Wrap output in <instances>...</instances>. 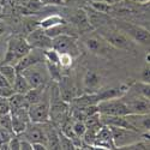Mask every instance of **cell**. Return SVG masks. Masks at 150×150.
I'll use <instances>...</instances> for the list:
<instances>
[{"mask_svg": "<svg viewBox=\"0 0 150 150\" xmlns=\"http://www.w3.org/2000/svg\"><path fill=\"white\" fill-rule=\"evenodd\" d=\"M5 30H6V27H5V24L0 21V37H1L3 35H4V33H5Z\"/></svg>", "mask_w": 150, "mask_h": 150, "instance_id": "60d3db41", "label": "cell"}, {"mask_svg": "<svg viewBox=\"0 0 150 150\" xmlns=\"http://www.w3.org/2000/svg\"><path fill=\"white\" fill-rule=\"evenodd\" d=\"M25 40L31 48L45 51V49H48L52 47V37H49L47 33L45 31V29L42 28H37L30 31Z\"/></svg>", "mask_w": 150, "mask_h": 150, "instance_id": "8fae6325", "label": "cell"}, {"mask_svg": "<svg viewBox=\"0 0 150 150\" xmlns=\"http://www.w3.org/2000/svg\"><path fill=\"white\" fill-rule=\"evenodd\" d=\"M47 145L43 143H33V150H46Z\"/></svg>", "mask_w": 150, "mask_h": 150, "instance_id": "8d00e7d4", "label": "cell"}, {"mask_svg": "<svg viewBox=\"0 0 150 150\" xmlns=\"http://www.w3.org/2000/svg\"><path fill=\"white\" fill-rule=\"evenodd\" d=\"M125 117H126L132 130L139 132L142 134H149V130H150L149 113H145V114L130 113V114H126Z\"/></svg>", "mask_w": 150, "mask_h": 150, "instance_id": "7c38bea8", "label": "cell"}, {"mask_svg": "<svg viewBox=\"0 0 150 150\" xmlns=\"http://www.w3.org/2000/svg\"><path fill=\"white\" fill-rule=\"evenodd\" d=\"M127 1H130L134 5H146V4H149L150 0H127Z\"/></svg>", "mask_w": 150, "mask_h": 150, "instance_id": "f35d334b", "label": "cell"}, {"mask_svg": "<svg viewBox=\"0 0 150 150\" xmlns=\"http://www.w3.org/2000/svg\"><path fill=\"white\" fill-rule=\"evenodd\" d=\"M12 136H13V133L0 127V149H7V143Z\"/></svg>", "mask_w": 150, "mask_h": 150, "instance_id": "f546056e", "label": "cell"}, {"mask_svg": "<svg viewBox=\"0 0 150 150\" xmlns=\"http://www.w3.org/2000/svg\"><path fill=\"white\" fill-rule=\"evenodd\" d=\"M0 127H3L7 131L12 132V119H11V114L6 113V114H0ZM15 134V133H13Z\"/></svg>", "mask_w": 150, "mask_h": 150, "instance_id": "4dcf8cb0", "label": "cell"}, {"mask_svg": "<svg viewBox=\"0 0 150 150\" xmlns=\"http://www.w3.org/2000/svg\"><path fill=\"white\" fill-rule=\"evenodd\" d=\"M89 1H103V3L109 4V5H115L120 1H122V0H89Z\"/></svg>", "mask_w": 150, "mask_h": 150, "instance_id": "74e56055", "label": "cell"}, {"mask_svg": "<svg viewBox=\"0 0 150 150\" xmlns=\"http://www.w3.org/2000/svg\"><path fill=\"white\" fill-rule=\"evenodd\" d=\"M64 24H65V21L62 19L60 16L53 15V16H48V17L43 18L40 22V28H42L45 30H48V29H51V28H55V27H59V25H64Z\"/></svg>", "mask_w": 150, "mask_h": 150, "instance_id": "ffe728a7", "label": "cell"}, {"mask_svg": "<svg viewBox=\"0 0 150 150\" xmlns=\"http://www.w3.org/2000/svg\"><path fill=\"white\" fill-rule=\"evenodd\" d=\"M19 141H21L19 142L21 150H33V144L30 142H28L27 139H24V138H21V137H19Z\"/></svg>", "mask_w": 150, "mask_h": 150, "instance_id": "d590c367", "label": "cell"}, {"mask_svg": "<svg viewBox=\"0 0 150 150\" xmlns=\"http://www.w3.org/2000/svg\"><path fill=\"white\" fill-rule=\"evenodd\" d=\"M45 93H46V86H39V88H31L24 96H25L28 105H33L39 102L43 97Z\"/></svg>", "mask_w": 150, "mask_h": 150, "instance_id": "44dd1931", "label": "cell"}, {"mask_svg": "<svg viewBox=\"0 0 150 150\" xmlns=\"http://www.w3.org/2000/svg\"><path fill=\"white\" fill-rule=\"evenodd\" d=\"M93 148L94 149H115L114 143H113V138H112V132L109 126L102 125L101 129H100L96 133L95 141L93 143Z\"/></svg>", "mask_w": 150, "mask_h": 150, "instance_id": "5bb4252c", "label": "cell"}, {"mask_svg": "<svg viewBox=\"0 0 150 150\" xmlns=\"http://www.w3.org/2000/svg\"><path fill=\"white\" fill-rule=\"evenodd\" d=\"M72 62H73V57L71 54L59 53V66H60V69H64V70L70 69L72 66Z\"/></svg>", "mask_w": 150, "mask_h": 150, "instance_id": "4316f807", "label": "cell"}, {"mask_svg": "<svg viewBox=\"0 0 150 150\" xmlns=\"http://www.w3.org/2000/svg\"><path fill=\"white\" fill-rule=\"evenodd\" d=\"M127 89H129V86L121 85V86H118V88H110V89H106L102 91H96L97 100L98 101H102V100H108V98L122 97L125 93L127 91Z\"/></svg>", "mask_w": 150, "mask_h": 150, "instance_id": "ac0fdd59", "label": "cell"}, {"mask_svg": "<svg viewBox=\"0 0 150 150\" xmlns=\"http://www.w3.org/2000/svg\"><path fill=\"white\" fill-rule=\"evenodd\" d=\"M45 60V51L42 49H36V48H31L30 52L28 54L24 55L17 64L15 65L17 72H22L25 69H28L29 66L36 64V62H40Z\"/></svg>", "mask_w": 150, "mask_h": 150, "instance_id": "4fadbf2b", "label": "cell"}, {"mask_svg": "<svg viewBox=\"0 0 150 150\" xmlns=\"http://www.w3.org/2000/svg\"><path fill=\"white\" fill-rule=\"evenodd\" d=\"M0 73L6 78V81L10 83V85L12 86L13 84L15 79H16V76H17V70L13 65H10V64H3L0 65Z\"/></svg>", "mask_w": 150, "mask_h": 150, "instance_id": "7402d4cb", "label": "cell"}, {"mask_svg": "<svg viewBox=\"0 0 150 150\" xmlns=\"http://www.w3.org/2000/svg\"><path fill=\"white\" fill-rule=\"evenodd\" d=\"M21 138L27 139L28 142L33 143H43L46 144V131L43 127V124L41 122H33L29 121L27 124V127L21 134H18Z\"/></svg>", "mask_w": 150, "mask_h": 150, "instance_id": "30bf717a", "label": "cell"}, {"mask_svg": "<svg viewBox=\"0 0 150 150\" xmlns=\"http://www.w3.org/2000/svg\"><path fill=\"white\" fill-rule=\"evenodd\" d=\"M72 130H73V133L76 134V137H78V138L82 139V137H83V134H84V132L86 130L84 121L73 120V122H72Z\"/></svg>", "mask_w": 150, "mask_h": 150, "instance_id": "f1b7e54d", "label": "cell"}, {"mask_svg": "<svg viewBox=\"0 0 150 150\" xmlns=\"http://www.w3.org/2000/svg\"><path fill=\"white\" fill-rule=\"evenodd\" d=\"M58 136H59V146L60 149H64V150H69V149H76L73 142L67 136H65L59 129H58Z\"/></svg>", "mask_w": 150, "mask_h": 150, "instance_id": "d4e9b609", "label": "cell"}, {"mask_svg": "<svg viewBox=\"0 0 150 150\" xmlns=\"http://www.w3.org/2000/svg\"><path fill=\"white\" fill-rule=\"evenodd\" d=\"M25 78L31 88H39V86H46V83L48 81L49 73L47 70V66L45 64V60L36 62V64L29 66L24 71L19 72Z\"/></svg>", "mask_w": 150, "mask_h": 150, "instance_id": "3957f363", "label": "cell"}, {"mask_svg": "<svg viewBox=\"0 0 150 150\" xmlns=\"http://www.w3.org/2000/svg\"><path fill=\"white\" fill-rule=\"evenodd\" d=\"M31 47L27 42L25 39L19 36H15L8 40L7 42V49H6V55L4 58L3 64H10V65H16L17 62L30 52Z\"/></svg>", "mask_w": 150, "mask_h": 150, "instance_id": "7a4b0ae2", "label": "cell"}, {"mask_svg": "<svg viewBox=\"0 0 150 150\" xmlns=\"http://www.w3.org/2000/svg\"><path fill=\"white\" fill-rule=\"evenodd\" d=\"M98 34L108 42L109 46L117 49H121V51H131L133 48V41L121 30L109 28V24L102 28H98Z\"/></svg>", "mask_w": 150, "mask_h": 150, "instance_id": "6da1fadb", "label": "cell"}, {"mask_svg": "<svg viewBox=\"0 0 150 150\" xmlns=\"http://www.w3.org/2000/svg\"><path fill=\"white\" fill-rule=\"evenodd\" d=\"M28 113L30 121L33 122L41 124L49 120V97H47V89L39 102L28 106Z\"/></svg>", "mask_w": 150, "mask_h": 150, "instance_id": "ba28073f", "label": "cell"}, {"mask_svg": "<svg viewBox=\"0 0 150 150\" xmlns=\"http://www.w3.org/2000/svg\"><path fill=\"white\" fill-rule=\"evenodd\" d=\"M83 86L86 93H96L101 88V76L93 70H88L83 77Z\"/></svg>", "mask_w": 150, "mask_h": 150, "instance_id": "e0dca14e", "label": "cell"}, {"mask_svg": "<svg viewBox=\"0 0 150 150\" xmlns=\"http://www.w3.org/2000/svg\"><path fill=\"white\" fill-rule=\"evenodd\" d=\"M133 91V94H130L129 93V89L125 93L126 95H129V98H124V102L126 103L130 113H138V114H145V113H149V98L139 95L138 93H136L133 89L131 90Z\"/></svg>", "mask_w": 150, "mask_h": 150, "instance_id": "9c48e42d", "label": "cell"}, {"mask_svg": "<svg viewBox=\"0 0 150 150\" xmlns=\"http://www.w3.org/2000/svg\"><path fill=\"white\" fill-rule=\"evenodd\" d=\"M74 23L82 29H90V24H89V21H88V17H86V13L84 8L83 10H78L76 13H74V18H73Z\"/></svg>", "mask_w": 150, "mask_h": 150, "instance_id": "cb8c5ba5", "label": "cell"}, {"mask_svg": "<svg viewBox=\"0 0 150 150\" xmlns=\"http://www.w3.org/2000/svg\"><path fill=\"white\" fill-rule=\"evenodd\" d=\"M112 132V138L115 149H122L129 144H132L133 142L142 139V138H149V134H142L131 129L125 127H117V126H109Z\"/></svg>", "mask_w": 150, "mask_h": 150, "instance_id": "277c9868", "label": "cell"}, {"mask_svg": "<svg viewBox=\"0 0 150 150\" xmlns=\"http://www.w3.org/2000/svg\"><path fill=\"white\" fill-rule=\"evenodd\" d=\"M8 100V103H10V108H19V107H28V102L25 100V96L23 94H17L15 93L11 97L7 98ZM10 109V110H11Z\"/></svg>", "mask_w": 150, "mask_h": 150, "instance_id": "603a6c76", "label": "cell"}, {"mask_svg": "<svg viewBox=\"0 0 150 150\" xmlns=\"http://www.w3.org/2000/svg\"><path fill=\"white\" fill-rule=\"evenodd\" d=\"M12 88H13L15 93L25 95V94L31 89V86L29 85L28 81L24 78L23 74L18 72L17 76H16V79H15V82H13V84H12Z\"/></svg>", "mask_w": 150, "mask_h": 150, "instance_id": "d6986e66", "label": "cell"}, {"mask_svg": "<svg viewBox=\"0 0 150 150\" xmlns=\"http://www.w3.org/2000/svg\"><path fill=\"white\" fill-rule=\"evenodd\" d=\"M19 137L17 134H13L11 137V139L8 141L7 143V149L10 150H21V146H19Z\"/></svg>", "mask_w": 150, "mask_h": 150, "instance_id": "1f68e13d", "label": "cell"}, {"mask_svg": "<svg viewBox=\"0 0 150 150\" xmlns=\"http://www.w3.org/2000/svg\"><path fill=\"white\" fill-rule=\"evenodd\" d=\"M3 11H4V6H3L1 4H0V15L3 13Z\"/></svg>", "mask_w": 150, "mask_h": 150, "instance_id": "b9f144b4", "label": "cell"}, {"mask_svg": "<svg viewBox=\"0 0 150 150\" xmlns=\"http://www.w3.org/2000/svg\"><path fill=\"white\" fill-rule=\"evenodd\" d=\"M10 85V83L6 81V78L3 76L1 73H0V86H8ZM11 86V85H10Z\"/></svg>", "mask_w": 150, "mask_h": 150, "instance_id": "ab89813d", "label": "cell"}, {"mask_svg": "<svg viewBox=\"0 0 150 150\" xmlns=\"http://www.w3.org/2000/svg\"><path fill=\"white\" fill-rule=\"evenodd\" d=\"M89 6L98 12L106 13V15H110V12H112V5L106 4L103 1H89Z\"/></svg>", "mask_w": 150, "mask_h": 150, "instance_id": "484cf974", "label": "cell"}, {"mask_svg": "<svg viewBox=\"0 0 150 150\" xmlns=\"http://www.w3.org/2000/svg\"><path fill=\"white\" fill-rule=\"evenodd\" d=\"M141 81L144 83H149L150 82V69H149V62L145 65V67L142 71V76H141Z\"/></svg>", "mask_w": 150, "mask_h": 150, "instance_id": "e575fe53", "label": "cell"}, {"mask_svg": "<svg viewBox=\"0 0 150 150\" xmlns=\"http://www.w3.org/2000/svg\"><path fill=\"white\" fill-rule=\"evenodd\" d=\"M84 11L86 13V17H88V21H89V24H90L91 28H95V29L102 28L105 25H108L109 22H110L109 15L98 12V11L91 8L90 6L88 8H84Z\"/></svg>", "mask_w": 150, "mask_h": 150, "instance_id": "2e32d148", "label": "cell"}, {"mask_svg": "<svg viewBox=\"0 0 150 150\" xmlns=\"http://www.w3.org/2000/svg\"><path fill=\"white\" fill-rule=\"evenodd\" d=\"M10 103H8V100L5 97L0 96V114H6L10 113Z\"/></svg>", "mask_w": 150, "mask_h": 150, "instance_id": "d6a6232c", "label": "cell"}, {"mask_svg": "<svg viewBox=\"0 0 150 150\" xmlns=\"http://www.w3.org/2000/svg\"><path fill=\"white\" fill-rule=\"evenodd\" d=\"M84 45L91 53H95V54H106L108 53V47H110L108 42L100 34L89 35L88 37H85Z\"/></svg>", "mask_w": 150, "mask_h": 150, "instance_id": "9a60e30c", "label": "cell"}, {"mask_svg": "<svg viewBox=\"0 0 150 150\" xmlns=\"http://www.w3.org/2000/svg\"><path fill=\"white\" fill-rule=\"evenodd\" d=\"M118 27H119V30L126 34L132 41L144 46L149 45L150 34L146 28L142 25H137V24H132V23H120V22L118 23Z\"/></svg>", "mask_w": 150, "mask_h": 150, "instance_id": "52a82bcc", "label": "cell"}, {"mask_svg": "<svg viewBox=\"0 0 150 150\" xmlns=\"http://www.w3.org/2000/svg\"><path fill=\"white\" fill-rule=\"evenodd\" d=\"M52 48H54L59 53H67L73 58L79 54L78 45L74 37L67 34H60L52 39Z\"/></svg>", "mask_w": 150, "mask_h": 150, "instance_id": "8992f818", "label": "cell"}, {"mask_svg": "<svg viewBox=\"0 0 150 150\" xmlns=\"http://www.w3.org/2000/svg\"><path fill=\"white\" fill-rule=\"evenodd\" d=\"M15 94V90L12 86H0V96L1 97H5V98H8L11 97L12 95Z\"/></svg>", "mask_w": 150, "mask_h": 150, "instance_id": "836d02e7", "label": "cell"}, {"mask_svg": "<svg viewBox=\"0 0 150 150\" xmlns=\"http://www.w3.org/2000/svg\"><path fill=\"white\" fill-rule=\"evenodd\" d=\"M97 110L100 114L105 115H126L130 114V110L121 97L108 98L97 102Z\"/></svg>", "mask_w": 150, "mask_h": 150, "instance_id": "5b68a950", "label": "cell"}, {"mask_svg": "<svg viewBox=\"0 0 150 150\" xmlns=\"http://www.w3.org/2000/svg\"><path fill=\"white\" fill-rule=\"evenodd\" d=\"M149 83H144V82H136L134 84H133V90L136 91V93H138L139 95H142V96H144V97H146V98H149V94H150V91H149Z\"/></svg>", "mask_w": 150, "mask_h": 150, "instance_id": "83f0119b", "label": "cell"}]
</instances>
